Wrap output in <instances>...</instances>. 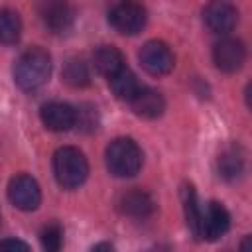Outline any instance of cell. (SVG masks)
<instances>
[{"instance_id": "cb8c5ba5", "label": "cell", "mask_w": 252, "mask_h": 252, "mask_svg": "<svg viewBox=\"0 0 252 252\" xmlns=\"http://www.w3.org/2000/svg\"><path fill=\"white\" fill-rule=\"evenodd\" d=\"M0 224H2V217H0Z\"/></svg>"}, {"instance_id": "603a6c76", "label": "cell", "mask_w": 252, "mask_h": 252, "mask_svg": "<svg viewBox=\"0 0 252 252\" xmlns=\"http://www.w3.org/2000/svg\"><path fill=\"white\" fill-rule=\"evenodd\" d=\"M100 248H106V250H112V246H110V244H96V246H94V250H100Z\"/></svg>"}, {"instance_id": "9a60e30c", "label": "cell", "mask_w": 252, "mask_h": 252, "mask_svg": "<svg viewBox=\"0 0 252 252\" xmlns=\"http://www.w3.org/2000/svg\"><path fill=\"white\" fill-rule=\"evenodd\" d=\"M219 175L226 181H236L244 173V152L238 146L224 148L217 158Z\"/></svg>"}, {"instance_id": "5b68a950", "label": "cell", "mask_w": 252, "mask_h": 252, "mask_svg": "<svg viewBox=\"0 0 252 252\" xmlns=\"http://www.w3.org/2000/svg\"><path fill=\"white\" fill-rule=\"evenodd\" d=\"M138 59L144 67L146 73L154 75V77H161V75H167L173 65H175V57H173V51L169 49L167 43L159 41V39H150L142 45L140 53H138Z\"/></svg>"}, {"instance_id": "8fae6325", "label": "cell", "mask_w": 252, "mask_h": 252, "mask_svg": "<svg viewBox=\"0 0 252 252\" xmlns=\"http://www.w3.org/2000/svg\"><path fill=\"white\" fill-rule=\"evenodd\" d=\"M39 118L43 122V126L51 132H67L71 128H75V106L61 102V100H51L47 104L41 106L39 110Z\"/></svg>"}, {"instance_id": "52a82bcc", "label": "cell", "mask_w": 252, "mask_h": 252, "mask_svg": "<svg viewBox=\"0 0 252 252\" xmlns=\"http://www.w3.org/2000/svg\"><path fill=\"white\" fill-rule=\"evenodd\" d=\"M37 12L47 30L53 33H65L75 22V10L69 0H35Z\"/></svg>"}, {"instance_id": "2e32d148", "label": "cell", "mask_w": 252, "mask_h": 252, "mask_svg": "<svg viewBox=\"0 0 252 252\" xmlns=\"http://www.w3.org/2000/svg\"><path fill=\"white\" fill-rule=\"evenodd\" d=\"M181 203H183V213H185V220L187 226L193 234V238L201 240V217H203V209L199 205L197 193L191 185H185L181 189Z\"/></svg>"}, {"instance_id": "ba28073f", "label": "cell", "mask_w": 252, "mask_h": 252, "mask_svg": "<svg viewBox=\"0 0 252 252\" xmlns=\"http://www.w3.org/2000/svg\"><path fill=\"white\" fill-rule=\"evenodd\" d=\"M8 199L20 211H35L41 203V189L32 175L20 173L8 183Z\"/></svg>"}, {"instance_id": "6da1fadb", "label": "cell", "mask_w": 252, "mask_h": 252, "mask_svg": "<svg viewBox=\"0 0 252 252\" xmlns=\"http://www.w3.org/2000/svg\"><path fill=\"white\" fill-rule=\"evenodd\" d=\"M49 75H51V55L41 47L26 49L14 65V81L26 93H33L41 89L49 81Z\"/></svg>"}, {"instance_id": "ac0fdd59", "label": "cell", "mask_w": 252, "mask_h": 252, "mask_svg": "<svg viewBox=\"0 0 252 252\" xmlns=\"http://www.w3.org/2000/svg\"><path fill=\"white\" fill-rule=\"evenodd\" d=\"M22 35V20L18 12L10 8H0V43L14 45L20 41Z\"/></svg>"}, {"instance_id": "8992f818", "label": "cell", "mask_w": 252, "mask_h": 252, "mask_svg": "<svg viewBox=\"0 0 252 252\" xmlns=\"http://www.w3.org/2000/svg\"><path fill=\"white\" fill-rule=\"evenodd\" d=\"M203 22L209 32L226 35L238 24V10L230 0H211L203 8Z\"/></svg>"}, {"instance_id": "9c48e42d", "label": "cell", "mask_w": 252, "mask_h": 252, "mask_svg": "<svg viewBox=\"0 0 252 252\" xmlns=\"http://www.w3.org/2000/svg\"><path fill=\"white\" fill-rule=\"evenodd\" d=\"M246 61V47L240 39L222 37L213 47V63L222 73H236Z\"/></svg>"}, {"instance_id": "4fadbf2b", "label": "cell", "mask_w": 252, "mask_h": 252, "mask_svg": "<svg viewBox=\"0 0 252 252\" xmlns=\"http://www.w3.org/2000/svg\"><path fill=\"white\" fill-rule=\"evenodd\" d=\"M118 209L132 219H146L156 211V201L152 199V195L148 191L134 187L120 195Z\"/></svg>"}, {"instance_id": "5bb4252c", "label": "cell", "mask_w": 252, "mask_h": 252, "mask_svg": "<svg viewBox=\"0 0 252 252\" xmlns=\"http://www.w3.org/2000/svg\"><path fill=\"white\" fill-rule=\"evenodd\" d=\"M93 65L106 79L114 77L118 71H122L126 67L124 65V55L114 45H100V47H96L94 53H93Z\"/></svg>"}, {"instance_id": "7402d4cb", "label": "cell", "mask_w": 252, "mask_h": 252, "mask_svg": "<svg viewBox=\"0 0 252 252\" xmlns=\"http://www.w3.org/2000/svg\"><path fill=\"white\" fill-rule=\"evenodd\" d=\"M30 246L24 242V240H18V238H4L0 240V250H28Z\"/></svg>"}, {"instance_id": "d6986e66", "label": "cell", "mask_w": 252, "mask_h": 252, "mask_svg": "<svg viewBox=\"0 0 252 252\" xmlns=\"http://www.w3.org/2000/svg\"><path fill=\"white\" fill-rule=\"evenodd\" d=\"M63 81L73 87V89H83L91 83V73H89V65L79 59V57H71L65 61L63 65Z\"/></svg>"}, {"instance_id": "3957f363", "label": "cell", "mask_w": 252, "mask_h": 252, "mask_svg": "<svg viewBox=\"0 0 252 252\" xmlns=\"http://www.w3.org/2000/svg\"><path fill=\"white\" fill-rule=\"evenodd\" d=\"M106 167L116 177H132L142 167V150L132 138H116L104 152Z\"/></svg>"}, {"instance_id": "e0dca14e", "label": "cell", "mask_w": 252, "mask_h": 252, "mask_svg": "<svg viewBox=\"0 0 252 252\" xmlns=\"http://www.w3.org/2000/svg\"><path fill=\"white\" fill-rule=\"evenodd\" d=\"M108 85H110V91L114 93V96L120 98V100H126V102H130V98L142 89V85L138 83L136 75L128 67H124L114 77H110Z\"/></svg>"}, {"instance_id": "277c9868", "label": "cell", "mask_w": 252, "mask_h": 252, "mask_svg": "<svg viewBox=\"0 0 252 252\" xmlns=\"http://www.w3.org/2000/svg\"><path fill=\"white\" fill-rule=\"evenodd\" d=\"M108 22L118 33L136 35L144 30V26L148 22V12L136 0H120L118 4H114L110 8Z\"/></svg>"}, {"instance_id": "30bf717a", "label": "cell", "mask_w": 252, "mask_h": 252, "mask_svg": "<svg viewBox=\"0 0 252 252\" xmlns=\"http://www.w3.org/2000/svg\"><path fill=\"white\" fill-rule=\"evenodd\" d=\"M230 228V215L224 209V205L211 201L201 217V238L205 240H219L220 236L226 234V230Z\"/></svg>"}, {"instance_id": "7c38bea8", "label": "cell", "mask_w": 252, "mask_h": 252, "mask_svg": "<svg viewBox=\"0 0 252 252\" xmlns=\"http://www.w3.org/2000/svg\"><path fill=\"white\" fill-rule=\"evenodd\" d=\"M130 108L136 116L146 118V120H154L158 116L163 114L165 110V100L161 96V93H158L156 89L150 87H142L132 98H130Z\"/></svg>"}, {"instance_id": "7a4b0ae2", "label": "cell", "mask_w": 252, "mask_h": 252, "mask_svg": "<svg viewBox=\"0 0 252 252\" xmlns=\"http://www.w3.org/2000/svg\"><path fill=\"white\" fill-rule=\"evenodd\" d=\"M53 175L63 189H77L89 177V161L79 148L63 146L53 156Z\"/></svg>"}, {"instance_id": "ffe728a7", "label": "cell", "mask_w": 252, "mask_h": 252, "mask_svg": "<svg viewBox=\"0 0 252 252\" xmlns=\"http://www.w3.org/2000/svg\"><path fill=\"white\" fill-rule=\"evenodd\" d=\"M39 240H41V246L47 250V252H57L63 244V228L59 222H49L41 228L39 232Z\"/></svg>"}, {"instance_id": "44dd1931", "label": "cell", "mask_w": 252, "mask_h": 252, "mask_svg": "<svg viewBox=\"0 0 252 252\" xmlns=\"http://www.w3.org/2000/svg\"><path fill=\"white\" fill-rule=\"evenodd\" d=\"M75 126L81 128L83 132H93L96 130L98 126V114H96V108L93 104H81L75 108Z\"/></svg>"}]
</instances>
